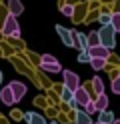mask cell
I'll use <instances>...</instances> for the list:
<instances>
[{
	"label": "cell",
	"instance_id": "6da1fadb",
	"mask_svg": "<svg viewBox=\"0 0 120 124\" xmlns=\"http://www.w3.org/2000/svg\"><path fill=\"white\" fill-rule=\"evenodd\" d=\"M2 34H4L6 38H20L18 20H16V16H12L10 12H8V16H6L4 22H2Z\"/></svg>",
	"mask_w": 120,
	"mask_h": 124
},
{
	"label": "cell",
	"instance_id": "7a4b0ae2",
	"mask_svg": "<svg viewBox=\"0 0 120 124\" xmlns=\"http://www.w3.org/2000/svg\"><path fill=\"white\" fill-rule=\"evenodd\" d=\"M114 34H116V30L112 28L110 24L102 26V28L98 30V36H100V44H102V46H106L108 50H112V48L116 46V38H114Z\"/></svg>",
	"mask_w": 120,
	"mask_h": 124
},
{
	"label": "cell",
	"instance_id": "3957f363",
	"mask_svg": "<svg viewBox=\"0 0 120 124\" xmlns=\"http://www.w3.org/2000/svg\"><path fill=\"white\" fill-rule=\"evenodd\" d=\"M62 76H64V86L70 88L72 92L80 86V78H78L76 72H72V70H62Z\"/></svg>",
	"mask_w": 120,
	"mask_h": 124
},
{
	"label": "cell",
	"instance_id": "277c9868",
	"mask_svg": "<svg viewBox=\"0 0 120 124\" xmlns=\"http://www.w3.org/2000/svg\"><path fill=\"white\" fill-rule=\"evenodd\" d=\"M0 100H2L6 106H14V104H16V98H14V92H12V88H10V84L0 88Z\"/></svg>",
	"mask_w": 120,
	"mask_h": 124
},
{
	"label": "cell",
	"instance_id": "5b68a950",
	"mask_svg": "<svg viewBox=\"0 0 120 124\" xmlns=\"http://www.w3.org/2000/svg\"><path fill=\"white\" fill-rule=\"evenodd\" d=\"M56 34L60 36V40L64 46H74V40H72V30L64 28V26H56Z\"/></svg>",
	"mask_w": 120,
	"mask_h": 124
},
{
	"label": "cell",
	"instance_id": "8992f818",
	"mask_svg": "<svg viewBox=\"0 0 120 124\" xmlns=\"http://www.w3.org/2000/svg\"><path fill=\"white\" fill-rule=\"evenodd\" d=\"M74 102L80 104V106H84L86 102H90V94H88V90L84 86H78L74 90Z\"/></svg>",
	"mask_w": 120,
	"mask_h": 124
},
{
	"label": "cell",
	"instance_id": "52a82bcc",
	"mask_svg": "<svg viewBox=\"0 0 120 124\" xmlns=\"http://www.w3.org/2000/svg\"><path fill=\"white\" fill-rule=\"evenodd\" d=\"M10 88H12V92H14L16 102H20V100L26 96V84H22V82H18V80H14V82H10Z\"/></svg>",
	"mask_w": 120,
	"mask_h": 124
},
{
	"label": "cell",
	"instance_id": "ba28073f",
	"mask_svg": "<svg viewBox=\"0 0 120 124\" xmlns=\"http://www.w3.org/2000/svg\"><path fill=\"white\" fill-rule=\"evenodd\" d=\"M88 54H90V58H108L110 50L106 46L98 44V46H90V48H88Z\"/></svg>",
	"mask_w": 120,
	"mask_h": 124
},
{
	"label": "cell",
	"instance_id": "9c48e42d",
	"mask_svg": "<svg viewBox=\"0 0 120 124\" xmlns=\"http://www.w3.org/2000/svg\"><path fill=\"white\" fill-rule=\"evenodd\" d=\"M72 40H74V46L82 52V50H88V40H86V34L82 32H72Z\"/></svg>",
	"mask_w": 120,
	"mask_h": 124
},
{
	"label": "cell",
	"instance_id": "30bf717a",
	"mask_svg": "<svg viewBox=\"0 0 120 124\" xmlns=\"http://www.w3.org/2000/svg\"><path fill=\"white\" fill-rule=\"evenodd\" d=\"M22 10H24V6H22L20 0H8V12H10L12 16H20Z\"/></svg>",
	"mask_w": 120,
	"mask_h": 124
},
{
	"label": "cell",
	"instance_id": "8fae6325",
	"mask_svg": "<svg viewBox=\"0 0 120 124\" xmlns=\"http://www.w3.org/2000/svg\"><path fill=\"white\" fill-rule=\"evenodd\" d=\"M24 118H26L28 124H46V120L42 118V114H38V112H26Z\"/></svg>",
	"mask_w": 120,
	"mask_h": 124
},
{
	"label": "cell",
	"instance_id": "7c38bea8",
	"mask_svg": "<svg viewBox=\"0 0 120 124\" xmlns=\"http://www.w3.org/2000/svg\"><path fill=\"white\" fill-rule=\"evenodd\" d=\"M74 120L76 124H90V114H86L84 110H74Z\"/></svg>",
	"mask_w": 120,
	"mask_h": 124
},
{
	"label": "cell",
	"instance_id": "4fadbf2b",
	"mask_svg": "<svg viewBox=\"0 0 120 124\" xmlns=\"http://www.w3.org/2000/svg\"><path fill=\"white\" fill-rule=\"evenodd\" d=\"M108 102H110V100H108V96L106 94H104V92H102V94H98V98H96V110H98V112H102V110H106V106H108Z\"/></svg>",
	"mask_w": 120,
	"mask_h": 124
},
{
	"label": "cell",
	"instance_id": "5bb4252c",
	"mask_svg": "<svg viewBox=\"0 0 120 124\" xmlns=\"http://www.w3.org/2000/svg\"><path fill=\"white\" fill-rule=\"evenodd\" d=\"M86 40H88V48H90V46H98L100 44L98 30H90V34H86Z\"/></svg>",
	"mask_w": 120,
	"mask_h": 124
},
{
	"label": "cell",
	"instance_id": "9a60e30c",
	"mask_svg": "<svg viewBox=\"0 0 120 124\" xmlns=\"http://www.w3.org/2000/svg\"><path fill=\"white\" fill-rule=\"evenodd\" d=\"M40 68H42L44 72H50V74H54V72H62L60 62H52V64H40Z\"/></svg>",
	"mask_w": 120,
	"mask_h": 124
},
{
	"label": "cell",
	"instance_id": "2e32d148",
	"mask_svg": "<svg viewBox=\"0 0 120 124\" xmlns=\"http://www.w3.org/2000/svg\"><path fill=\"white\" fill-rule=\"evenodd\" d=\"M90 66L94 70H104L106 68V58H90Z\"/></svg>",
	"mask_w": 120,
	"mask_h": 124
},
{
	"label": "cell",
	"instance_id": "e0dca14e",
	"mask_svg": "<svg viewBox=\"0 0 120 124\" xmlns=\"http://www.w3.org/2000/svg\"><path fill=\"white\" fill-rule=\"evenodd\" d=\"M60 98L64 100V102H72V100H74V92H72L70 88H66V86H62V90H60Z\"/></svg>",
	"mask_w": 120,
	"mask_h": 124
},
{
	"label": "cell",
	"instance_id": "ac0fdd59",
	"mask_svg": "<svg viewBox=\"0 0 120 124\" xmlns=\"http://www.w3.org/2000/svg\"><path fill=\"white\" fill-rule=\"evenodd\" d=\"M74 8H76L74 4H62L60 6V12L64 14V16H68V18H74Z\"/></svg>",
	"mask_w": 120,
	"mask_h": 124
},
{
	"label": "cell",
	"instance_id": "d6986e66",
	"mask_svg": "<svg viewBox=\"0 0 120 124\" xmlns=\"http://www.w3.org/2000/svg\"><path fill=\"white\" fill-rule=\"evenodd\" d=\"M112 120H114V114L110 110H102L100 112V124H110Z\"/></svg>",
	"mask_w": 120,
	"mask_h": 124
},
{
	"label": "cell",
	"instance_id": "ffe728a7",
	"mask_svg": "<svg viewBox=\"0 0 120 124\" xmlns=\"http://www.w3.org/2000/svg\"><path fill=\"white\" fill-rule=\"evenodd\" d=\"M110 26L114 28L116 32L120 30V12H114V14H112V16H110Z\"/></svg>",
	"mask_w": 120,
	"mask_h": 124
},
{
	"label": "cell",
	"instance_id": "44dd1931",
	"mask_svg": "<svg viewBox=\"0 0 120 124\" xmlns=\"http://www.w3.org/2000/svg\"><path fill=\"white\" fill-rule=\"evenodd\" d=\"M92 88L96 90V94H102V92H104V86H102L100 76H94V80H92Z\"/></svg>",
	"mask_w": 120,
	"mask_h": 124
},
{
	"label": "cell",
	"instance_id": "7402d4cb",
	"mask_svg": "<svg viewBox=\"0 0 120 124\" xmlns=\"http://www.w3.org/2000/svg\"><path fill=\"white\" fill-rule=\"evenodd\" d=\"M82 110H84L86 114H94V112H98V110H96V104L92 102V100H90V102H86V104H84V108H82Z\"/></svg>",
	"mask_w": 120,
	"mask_h": 124
},
{
	"label": "cell",
	"instance_id": "603a6c76",
	"mask_svg": "<svg viewBox=\"0 0 120 124\" xmlns=\"http://www.w3.org/2000/svg\"><path fill=\"white\" fill-rule=\"evenodd\" d=\"M52 62H58L52 54H42V60H40V64H52Z\"/></svg>",
	"mask_w": 120,
	"mask_h": 124
},
{
	"label": "cell",
	"instance_id": "cb8c5ba5",
	"mask_svg": "<svg viewBox=\"0 0 120 124\" xmlns=\"http://www.w3.org/2000/svg\"><path fill=\"white\" fill-rule=\"evenodd\" d=\"M78 62H82V64L90 62V54H88V50H82V52L78 54Z\"/></svg>",
	"mask_w": 120,
	"mask_h": 124
},
{
	"label": "cell",
	"instance_id": "d4e9b609",
	"mask_svg": "<svg viewBox=\"0 0 120 124\" xmlns=\"http://www.w3.org/2000/svg\"><path fill=\"white\" fill-rule=\"evenodd\" d=\"M110 16H112V14H108V12H106V14H100V16H98V18H100V24H102V26L110 24Z\"/></svg>",
	"mask_w": 120,
	"mask_h": 124
},
{
	"label": "cell",
	"instance_id": "484cf974",
	"mask_svg": "<svg viewBox=\"0 0 120 124\" xmlns=\"http://www.w3.org/2000/svg\"><path fill=\"white\" fill-rule=\"evenodd\" d=\"M112 92L120 94V78H114V82H112Z\"/></svg>",
	"mask_w": 120,
	"mask_h": 124
},
{
	"label": "cell",
	"instance_id": "4316f807",
	"mask_svg": "<svg viewBox=\"0 0 120 124\" xmlns=\"http://www.w3.org/2000/svg\"><path fill=\"white\" fill-rule=\"evenodd\" d=\"M110 124H120V118H114V120H112Z\"/></svg>",
	"mask_w": 120,
	"mask_h": 124
},
{
	"label": "cell",
	"instance_id": "83f0119b",
	"mask_svg": "<svg viewBox=\"0 0 120 124\" xmlns=\"http://www.w3.org/2000/svg\"><path fill=\"white\" fill-rule=\"evenodd\" d=\"M0 82H2V72H0Z\"/></svg>",
	"mask_w": 120,
	"mask_h": 124
},
{
	"label": "cell",
	"instance_id": "f1b7e54d",
	"mask_svg": "<svg viewBox=\"0 0 120 124\" xmlns=\"http://www.w3.org/2000/svg\"><path fill=\"white\" fill-rule=\"evenodd\" d=\"M50 124H56V122H50Z\"/></svg>",
	"mask_w": 120,
	"mask_h": 124
},
{
	"label": "cell",
	"instance_id": "f546056e",
	"mask_svg": "<svg viewBox=\"0 0 120 124\" xmlns=\"http://www.w3.org/2000/svg\"><path fill=\"white\" fill-rule=\"evenodd\" d=\"M118 78H120V76H118Z\"/></svg>",
	"mask_w": 120,
	"mask_h": 124
},
{
	"label": "cell",
	"instance_id": "4dcf8cb0",
	"mask_svg": "<svg viewBox=\"0 0 120 124\" xmlns=\"http://www.w3.org/2000/svg\"><path fill=\"white\" fill-rule=\"evenodd\" d=\"M118 32H120V30H118Z\"/></svg>",
	"mask_w": 120,
	"mask_h": 124
},
{
	"label": "cell",
	"instance_id": "1f68e13d",
	"mask_svg": "<svg viewBox=\"0 0 120 124\" xmlns=\"http://www.w3.org/2000/svg\"><path fill=\"white\" fill-rule=\"evenodd\" d=\"M90 124H92V122H90Z\"/></svg>",
	"mask_w": 120,
	"mask_h": 124
},
{
	"label": "cell",
	"instance_id": "d6a6232c",
	"mask_svg": "<svg viewBox=\"0 0 120 124\" xmlns=\"http://www.w3.org/2000/svg\"><path fill=\"white\" fill-rule=\"evenodd\" d=\"M98 124H100V122H98Z\"/></svg>",
	"mask_w": 120,
	"mask_h": 124
}]
</instances>
